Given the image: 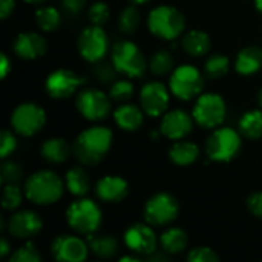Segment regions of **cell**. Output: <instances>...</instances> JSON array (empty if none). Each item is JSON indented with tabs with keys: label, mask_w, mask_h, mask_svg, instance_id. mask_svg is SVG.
<instances>
[{
	"label": "cell",
	"mask_w": 262,
	"mask_h": 262,
	"mask_svg": "<svg viewBox=\"0 0 262 262\" xmlns=\"http://www.w3.org/2000/svg\"><path fill=\"white\" fill-rule=\"evenodd\" d=\"M173 68V57L167 51H158L150 58V71L155 75H166Z\"/></svg>",
	"instance_id": "cell-33"
},
{
	"label": "cell",
	"mask_w": 262,
	"mask_h": 262,
	"mask_svg": "<svg viewBox=\"0 0 262 262\" xmlns=\"http://www.w3.org/2000/svg\"><path fill=\"white\" fill-rule=\"evenodd\" d=\"M9 244H8V241H6V238H2V241H0V256L2 258H6L8 256V253H9Z\"/></svg>",
	"instance_id": "cell-46"
},
{
	"label": "cell",
	"mask_w": 262,
	"mask_h": 262,
	"mask_svg": "<svg viewBox=\"0 0 262 262\" xmlns=\"http://www.w3.org/2000/svg\"><path fill=\"white\" fill-rule=\"evenodd\" d=\"M14 6H15V0H0V17L3 20L8 18L14 11Z\"/></svg>",
	"instance_id": "cell-44"
},
{
	"label": "cell",
	"mask_w": 262,
	"mask_h": 262,
	"mask_svg": "<svg viewBox=\"0 0 262 262\" xmlns=\"http://www.w3.org/2000/svg\"><path fill=\"white\" fill-rule=\"evenodd\" d=\"M71 154L69 144L63 138H51L43 143L41 146V155L49 163H63Z\"/></svg>",
	"instance_id": "cell-26"
},
{
	"label": "cell",
	"mask_w": 262,
	"mask_h": 262,
	"mask_svg": "<svg viewBox=\"0 0 262 262\" xmlns=\"http://www.w3.org/2000/svg\"><path fill=\"white\" fill-rule=\"evenodd\" d=\"M236 71L243 75H250L262 68V49L258 46H247L239 51L236 57Z\"/></svg>",
	"instance_id": "cell-21"
},
{
	"label": "cell",
	"mask_w": 262,
	"mask_h": 262,
	"mask_svg": "<svg viewBox=\"0 0 262 262\" xmlns=\"http://www.w3.org/2000/svg\"><path fill=\"white\" fill-rule=\"evenodd\" d=\"M247 207L255 216L262 218V192H255L249 196Z\"/></svg>",
	"instance_id": "cell-42"
},
{
	"label": "cell",
	"mask_w": 262,
	"mask_h": 262,
	"mask_svg": "<svg viewBox=\"0 0 262 262\" xmlns=\"http://www.w3.org/2000/svg\"><path fill=\"white\" fill-rule=\"evenodd\" d=\"M45 111L34 103H21L11 115V124L14 130L23 137H32L45 126Z\"/></svg>",
	"instance_id": "cell-9"
},
{
	"label": "cell",
	"mask_w": 262,
	"mask_h": 262,
	"mask_svg": "<svg viewBox=\"0 0 262 262\" xmlns=\"http://www.w3.org/2000/svg\"><path fill=\"white\" fill-rule=\"evenodd\" d=\"M115 72H118L115 69V66L109 64V63H98L94 66V75L97 77V80H100L101 83H111L115 80Z\"/></svg>",
	"instance_id": "cell-40"
},
{
	"label": "cell",
	"mask_w": 262,
	"mask_h": 262,
	"mask_svg": "<svg viewBox=\"0 0 262 262\" xmlns=\"http://www.w3.org/2000/svg\"><path fill=\"white\" fill-rule=\"evenodd\" d=\"M77 45H78V51L81 57L91 63L100 61L106 55L107 48H109L106 32L97 25L84 28L81 34L78 35Z\"/></svg>",
	"instance_id": "cell-11"
},
{
	"label": "cell",
	"mask_w": 262,
	"mask_h": 262,
	"mask_svg": "<svg viewBox=\"0 0 262 262\" xmlns=\"http://www.w3.org/2000/svg\"><path fill=\"white\" fill-rule=\"evenodd\" d=\"M21 180V167L18 163L6 161L2 166V183L5 184H17Z\"/></svg>",
	"instance_id": "cell-38"
},
{
	"label": "cell",
	"mask_w": 262,
	"mask_h": 262,
	"mask_svg": "<svg viewBox=\"0 0 262 262\" xmlns=\"http://www.w3.org/2000/svg\"><path fill=\"white\" fill-rule=\"evenodd\" d=\"M226 112V103L220 95L204 94L198 98L193 107V118L201 127L213 129L224 121Z\"/></svg>",
	"instance_id": "cell-8"
},
{
	"label": "cell",
	"mask_w": 262,
	"mask_h": 262,
	"mask_svg": "<svg viewBox=\"0 0 262 262\" xmlns=\"http://www.w3.org/2000/svg\"><path fill=\"white\" fill-rule=\"evenodd\" d=\"M40 259H41V256L32 243H26L23 247L15 250V253L11 256L12 262H38Z\"/></svg>",
	"instance_id": "cell-35"
},
{
	"label": "cell",
	"mask_w": 262,
	"mask_h": 262,
	"mask_svg": "<svg viewBox=\"0 0 262 262\" xmlns=\"http://www.w3.org/2000/svg\"><path fill=\"white\" fill-rule=\"evenodd\" d=\"M112 64L127 77H141L146 71V58L132 41H118L112 49Z\"/></svg>",
	"instance_id": "cell-5"
},
{
	"label": "cell",
	"mask_w": 262,
	"mask_h": 262,
	"mask_svg": "<svg viewBox=\"0 0 262 262\" xmlns=\"http://www.w3.org/2000/svg\"><path fill=\"white\" fill-rule=\"evenodd\" d=\"M169 84L173 95L181 100H192L201 94L204 88V78L192 64H183L173 71Z\"/></svg>",
	"instance_id": "cell-7"
},
{
	"label": "cell",
	"mask_w": 262,
	"mask_h": 262,
	"mask_svg": "<svg viewBox=\"0 0 262 262\" xmlns=\"http://www.w3.org/2000/svg\"><path fill=\"white\" fill-rule=\"evenodd\" d=\"M97 196L104 203H120L129 193L127 183L120 177H104L95 186Z\"/></svg>",
	"instance_id": "cell-20"
},
{
	"label": "cell",
	"mask_w": 262,
	"mask_h": 262,
	"mask_svg": "<svg viewBox=\"0 0 262 262\" xmlns=\"http://www.w3.org/2000/svg\"><path fill=\"white\" fill-rule=\"evenodd\" d=\"M258 101H259V104H261L262 107V89L259 91V94H258Z\"/></svg>",
	"instance_id": "cell-51"
},
{
	"label": "cell",
	"mask_w": 262,
	"mask_h": 262,
	"mask_svg": "<svg viewBox=\"0 0 262 262\" xmlns=\"http://www.w3.org/2000/svg\"><path fill=\"white\" fill-rule=\"evenodd\" d=\"M140 103L143 111L150 117H160L166 112L169 104V94L164 84L158 81L147 83L140 94Z\"/></svg>",
	"instance_id": "cell-15"
},
{
	"label": "cell",
	"mask_w": 262,
	"mask_h": 262,
	"mask_svg": "<svg viewBox=\"0 0 262 262\" xmlns=\"http://www.w3.org/2000/svg\"><path fill=\"white\" fill-rule=\"evenodd\" d=\"M66 221L74 232L80 235H91L100 227L101 212L94 201L78 200L69 206L66 212Z\"/></svg>",
	"instance_id": "cell-4"
},
{
	"label": "cell",
	"mask_w": 262,
	"mask_h": 262,
	"mask_svg": "<svg viewBox=\"0 0 262 262\" xmlns=\"http://www.w3.org/2000/svg\"><path fill=\"white\" fill-rule=\"evenodd\" d=\"M84 81L86 78L69 69H57L46 78V92L55 100H64L72 97Z\"/></svg>",
	"instance_id": "cell-12"
},
{
	"label": "cell",
	"mask_w": 262,
	"mask_h": 262,
	"mask_svg": "<svg viewBox=\"0 0 262 262\" xmlns=\"http://www.w3.org/2000/svg\"><path fill=\"white\" fill-rule=\"evenodd\" d=\"M25 193L26 198L34 204H54L63 195V183L57 173L51 170H40L26 180Z\"/></svg>",
	"instance_id": "cell-2"
},
{
	"label": "cell",
	"mask_w": 262,
	"mask_h": 262,
	"mask_svg": "<svg viewBox=\"0 0 262 262\" xmlns=\"http://www.w3.org/2000/svg\"><path fill=\"white\" fill-rule=\"evenodd\" d=\"M120 261H121V262H126V261L138 262V258H135V256H123V258H121Z\"/></svg>",
	"instance_id": "cell-47"
},
{
	"label": "cell",
	"mask_w": 262,
	"mask_h": 262,
	"mask_svg": "<svg viewBox=\"0 0 262 262\" xmlns=\"http://www.w3.org/2000/svg\"><path fill=\"white\" fill-rule=\"evenodd\" d=\"M35 23L41 31L52 32L60 26V14L55 8L51 6L40 8L35 12Z\"/></svg>",
	"instance_id": "cell-30"
},
{
	"label": "cell",
	"mask_w": 262,
	"mask_h": 262,
	"mask_svg": "<svg viewBox=\"0 0 262 262\" xmlns=\"http://www.w3.org/2000/svg\"><path fill=\"white\" fill-rule=\"evenodd\" d=\"M89 246L72 235H61L52 241V256L60 262H81L88 256Z\"/></svg>",
	"instance_id": "cell-14"
},
{
	"label": "cell",
	"mask_w": 262,
	"mask_h": 262,
	"mask_svg": "<svg viewBox=\"0 0 262 262\" xmlns=\"http://www.w3.org/2000/svg\"><path fill=\"white\" fill-rule=\"evenodd\" d=\"M9 69H11V64H9L8 55H6L5 52H2V54H0V77H2V78H6Z\"/></svg>",
	"instance_id": "cell-45"
},
{
	"label": "cell",
	"mask_w": 262,
	"mask_h": 262,
	"mask_svg": "<svg viewBox=\"0 0 262 262\" xmlns=\"http://www.w3.org/2000/svg\"><path fill=\"white\" fill-rule=\"evenodd\" d=\"M126 246L138 255L149 256L157 250V236L146 224H134L124 233Z\"/></svg>",
	"instance_id": "cell-16"
},
{
	"label": "cell",
	"mask_w": 262,
	"mask_h": 262,
	"mask_svg": "<svg viewBox=\"0 0 262 262\" xmlns=\"http://www.w3.org/2000/svg\"><path fill=\"white\" fill-rule=\"evenodd\" d=\"M132 95H134V86H132V83H129L126 80L115 81L112 84L111 94H109V97L117 103H126L132 98Z\"/></svg>",
	"instance_id": "cell-34"
},
{
	"label": "cell",
	"mask_w": 262,
	"mask_h": 262,
	"mask_svg": "<svg viewBox=\"0 0 262 262\" xmlns=\"http://www.w3.org/2000/svg\"><path fill=\"white\" fill-rule=\"evenodd\" d=\"M130 3H134V5H141V3H146L147 0H129Z\"/></svg>",
	"instance_id": "cell-50"
},
{
	"label": "cell",
	"mask_w": 262,
	"mask_h": 262,
	"mask_svg": "<svg viewBox=\"0 0 262 262\" xmlns=\"http://www.w3.org/2000/svg\"><path fill=\"white\" fill-rule=\"evenodd\" d=\"M15 146H17V140L12 135V132H9L6 129L2 130V134H0V157L6 158L9 154L14 152Z\"/></svg>",
	"instance_id": "cell-41"
},
{
	"label": "cell",
	"mask_w": 262,
	"mask_h": 262,
	"mask_svg": "<svg viewBox=\"0 0 262 262\" xmlns=\"http://www.w3.org/2000/svg\"><path fill=\"white\" fill-rule=\"evenodd\" d=\"M66 187L75 196H83L89 192L91 183L88 173L81 167H74L66 173Z\"/></svg>",
	"instance_id": "cell-28"
},
{
	"label": "cell",
	"mask_w": 262,
	"mask_h": 262,
	"mask_svg": "<svg viewBox=\"0 0 262 262\" xmlns=\"http://www.w3.org/2000/svg\"><path fill=\"white\" fill-rule=\"evenodd\" d=\"M115 123L124 130H137L143 124V112L134 104H121L114 114Z\"/></svg>",
	"instance_id": "cell-22"
},
{
	"label": "cell",
	"mask_w": 262,
	"mask_h": 262,
	"mask_svg": "<svg viewBox=\"0 0 262 262\" xmlns=\"http://www.w3.org/2000/svg\"><path fill=\"white\" fill-rule=\"evenodd\" d=\"M187 259L190 262H218L220 258L218 255L209 249V247H196L193 250H190Z\"/></svg>",
	"instance_id": "cell-39"
},
{
	"label": "cell",
	"mask_w": 262,
	"mask_h": 262,
	"mask_svg": "<svg viewBox=\"0 0 262 262\" xmlns=\"http://www.w3.org/2000/svg\"><path fill=\"white\" fill-rule=\"evenodd\" d=\"M112 144V132L107 127H91L83 130L74 144V154L77 160L86 166H95L100 163Z\"/></svg>",
	"instance_id": "cell-1"
},
{
	"label": "cell",
	"mask_w": 262,
	"mask_h": 262,
	"mask_svg": "<svg viewBox=\"0 0 262 262\" xmlns=\"http://www.w3.org/2000/svg\"><path fill=\"white\" fill-rule=\"evenodd\" d=\"M178 201L169 193H158L152 196L144 206V220L150 226H167L178 216Z\"/></svg>",
	"instance_id": "cell-10"
},
{
	"label": "cell",
	"mask_w": 262,
	"mask_h": 262,
	"mask_svg": "<svg viewBox=\"0 0 262 262\" xmlns=\"http://www.w3.org/2000/svg\"><path fill=\"white\" fill-rule=\"evenodd\" d=\"M186 28L184 15L172 6H158L149 14V29L154 35L173 40Z\"/></svg>",
	"instance_id": "cell-3"
},
{
	"label": "cell",
	"mask_w": 262,
	"mask_h": 262,
	"mask_svg": "<svg viewBox=\"0 0 262 262\" xmlns=\"http://www.w3.org/2000/svg\"><path fill=\"white\" fill-rule=\"evenodd\" d=\"M200 155V149L196 144L190 141H178L169 150V158L177 166H190L196 161Z\"/></svg>",
	"instance_id": "cell-24"
},
{
	"label": "cell",
	"mask_w": 262,
	"mask_h": 262,
	"mask_svg": "<svg viewBox=\"0 0 262 262\" xmlns=\"http://www.w3.org/2000/svg\"><path fill=\"white\" fill-rule=\"evenodd\" d=\"M41 220L35 212L23 210L8 220V232L17 239H29L41 230Z\"/></svg>",
	"instance_id": "cell-17"
},
{
	"label": "cell",
	"mask_w": 262,
	"mask_h": 262,
	"mask_svg": "<svg viewBox=\"0 0 262 262\" xmlns=\"http://www.w3.org/2000/svg\"><path fill=\"white\" fill-rule=\"evenodd\" d=\"M3 207L6 210H14L21 203V190L17 187V184H6L3 190Z\"/></svg>",
	"instance_id": "cell-36"
},
{
	"label": "cell",
	"mask_w": 262,
	"mask_h": 262,
	"mask_svg": "<svg viewBox=\"0 0 262 262\" xmlns=\"http://www.w3.org/2000/svg\"><path fill=\"white\" fill-rule=\"evenodd\" d=\"M241 149V137L230 127L216 129L206 143L207 155L215 161H230Z\"/></svg>",
	"instance_id": "cell-6"
},
{
	"label": "cell",
	"mask_w": 262,
	"mask_h": 262,
	"mask_svg": "<svg viewBox=\"0 0 262 262\" xmlns=\"http://www.w3.org/2000/svg\"><path fill=\"white\" fill-rule=\"evenodd\" d=\"M140 21H141L140 11L135 8V5H130L121 11L118 17V28L124 34H134L138 29Z\"/></svg>",
	"instance_id": "cell-31"
},
{
	"label": "cell",
	"mask_w": 262,
	"mask_h": 262,
	"mask_svg": "<svg viewBox=\"0 0 262 262\" xmlns=\"http://www.w3.org/2000/svg\"><path fill=\"white\" fill-rule=\"evenodd\" d=\"M192 127H193V121L190 115L184 111L177 109V111L167 112L163 117L160 130L169 140H181L190 134Z\"/></svg>",
	"instance_id": "cell-18"
},
{
	"label": "cell",
	"mask_w": 262,
	"mask_h": 262,
	"mask_svg": "<svg viewBox=\"0 0 262 262\" xmlns=\"http://www.w3.org/2000/svg\"><path fill=\"white\" fill-rule=\"evenodd\" d=\"M183 48L192 57H203L210 49V37L203 31H190L183 38Z\"/></svg>",
	"instance_id": "cell-25"
},
{
	"label": "cell",
	"mask_w": 262,
	"mask_h": 262,
	"mask_svg": "<svg viewBox=\"0 0 262 262\" xmlns=\"http://www.w3.org/2000/svg\"><path fill=\"white\" fill-rule=\"evenodd\" d=\"M255 5H256V9L262 14V0H255Z\"/></svg>",
	"instance_id": "cell-48"
},
{
	"label": "cell",
	"mask_w": 262,
	"mask_h": 262,
	"mask_svg": "<svg viewBox=\"0 0 262 262\" xmlns=\"http://www.w3.org/2000/svg\"><path fill=\"white\" fill-rule=\"evenodd\" d=\"M88 246L97 258L107 259L117 255L118 243L109 235H88Z\"/></svg>",
	"instance_id": "cell-23"
},
{
	"label": "cell",
	"mask_w": 262,
	"mask_h": 262,
	"mask_svg": "<svg viewBox=\"0 0 262 262\" xmlns=\"http://www.w3.org/2000/svg\"><path fill=\"white\" fill-rule=\"evenodd\" d=\"M46 40L37 32H21L14 41V52L25 60H34L46 52Z\"/></svg>",
	"instance_id": "cell-19"
},
{
	"label": "cell",
	"mask_w": 262,
	"mask_h": 262,
	"mask_svg": "<svg viewBox=\"0 0 262 262\" xmlns=\"http://www.w3.org/2000/svg\"><path fill=\"white\" fill-rule=\"evenodd\" d=\"M61 5H63V8H64L68 12H71V14H78V12L84 8L86 0H61Z\"/></svg>",
	"instance_id": "cell-43"
},
{
	"label": "cell",
	"mask_w": 262,
	"mask_h": 262,
	"mask_svg": "<svg viewBox=\"0 0 262 262\" xmlns=\"http://www.w3.org/2000/svg\"><path fill=\"white\" fill-rule=\"evenodd\" d=\"M88 14H89V20L94 25L101 26V25H104L109 20L111 11H109V6L104 2H97V3H94L89 8V12Z\"/></svg>",
	"instance_id": "cell-37"
},
{
	"label": "cell",
	"mask_w": 262,
	"mask_h": 262,
	"mask_svg": "<svg viewBox=\"0 0 262 262\" xmlns=\"http://www.w3.org/2000/svg\"><path fill=\"white\" fill-rule=\"evenodd\" d=\"M25 2L32 3V5H40V3H43V2H46V0H25Z\"/></svg>",
	"instance_id": "cell-49"
},
{
	"label": "cell",
	"mask_w": 262,
	"mask_h": 262,
	"mask_svg": "<svg viewBox=\"0 0 262 262\" xmlns=\"http://www.w3.org/2000/svg\"><path fill=\"white\" fill-rule=\"evenodd\" d=\"M77 109L91 121L104 120L111 112V100L97 89H84L77 97Z\"/></svg>",
	"instance_id": "cell-13"
},
{
	"label": "cell",
	"mask_w": 262,
	"mask_h": 262,
	"mask_svg": "<svg viewBox=\"0 0 262 262\" xmlns=\"http://www.w3.org/2000/svg\"><path fill=\"white\" fill-rule=\"evenodd\" d=\"M227 71H229V58L221 54H215V55L209 57V60L206 61V66H204L206 75L212 80L221 78L223 75L227 74Z\"/></svg>",
	"instance_id": "cell-32"
},
{
	"label": "cell",
	"mask_w": 262,
	"mask_h": 262,
	"mask_svg": "<svg viewBox=\"0 0 262 262\" xmlns=\"http://www.w3.org/2000/svg\"><path fill=\"white\" fill-rule=\"evenodd\" d=\"M241 134L250 140H258L262 137V112L261 111H250L243 115L239 121Z\"/></svg>",
	"instance_id": "cell-29"
},
{
	"label": "cell",
	"mask_w": 262,
	"mask_h": 262,
	"mask_svg": "<svg viewBox=\"0 0 262 262\" xmlns=\"http://www.w3.org/2000/svg\"><path fill=\"white\" fill-rule=\"evenodd\" d=\"M161 247L166 253L178 255L187 247V235L181 229H169L166 230L161 238Z\"/></svg>",
	"instance_id": "cell-27"
}]
</instances>
